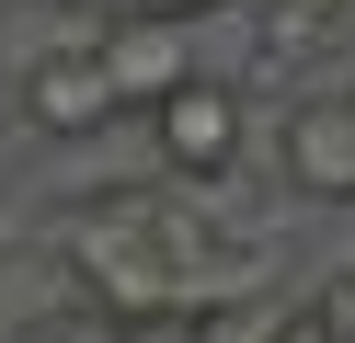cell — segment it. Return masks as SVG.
<instances>
[{"instance_id":"cell-2","label":"cell","mask_w":355,"mask_h":343,"mask_svg":"<svg viewBox=\"0 0 355 343\" xmlns=\"http://www.w3.org/2000/svg\"><path fill=\"white\" fill-rule=\"evenodd\" d=\"M12 91H24V126L35 137H103V126H126V91H115V69H103V35L35 58Z\"/></svg>"},{"instance_id":"cell-4","label":"cell","mask_w":355,"mask_h":343,"mask_svg":"<svg viewBox=\"0 0 355 343\" xmlns=\"http://www.w3.org/2000/svg\"><path fill=\"white\" fill-rule=\"evenodd\" d=\"M103 69H115V91H126V114H149V103H172V91L195 80V23L184 12H103Z\"/></svg>"},{"instance_id":"cell-1","label":"cell","mask_w":355,"mask_h":343,"mask_svg":"<svg viewBox=\"0 0 355 343\" xmlns=\"http://www.w3.org/2000/svg\"><path fill=\"white\" fill-rule=\"evenodd\" d=\"M241 149H252V103H241V80H218V69H195L172 103H149V160H161V183H230Z\"/></svg>"},{"instance_id":"cell-6","label":"cell","mask_w":355,"mask_h":343,"mask_svg":"<svg viewBox=\"0 0 355 343\" xmlns=\"http://www.w3.org/2000/svg\"><path fill=\"white\" fill-rule=\"evenodd\" d=\"M263 12H286V23H321V35H344V23H355V0H263Z\"/></svg>"},{"instance_id":"cell-3","label":"cell","mask_w":355,"mask_h":343,"mask_svg":"<svg viewBox=\"0 0 355 343\" xmlns=\"http://www.w3.org/2000/svg\"><path fill=\"white\" fill-rule=\"evenodd\" d=\"M275 160H286V183H298L309 206H355V91L344 80L298 91L286 126H275Z\"/></svg>"},{"instance_id":"cell-7","label":"cell","mask_w":355,"mask_h":343,"mask_svg":"<svg viewBox=\"0 0 355 343\" xmlns=\"http://www.w3.org/2000/svg\"><path fill=\"white\" fill-rule=\"evenodd\" d=\"M149 12H184V23H207V12H230V0H149Z\"/></svg>"},{"instance_id":"cell-5","label":"cell","mask_w":355,"mask_h":343,"mask_svg":"<svg viewBox=\"0 0 355 343\" xmlns=\"http://www.w3.org/2000/svg\"><path fill=\"white\" fill-rule=\"evenodd\" d=\"M24 343H149L126 309H103V297H69V309H35Z\"/></svg>"},{"instance_id":"cell-8","label":"cell","mask_w":355,"mask_h":343,"mask_svg":"<svg viewBox=\"0 0 355 343\" xmlns=\"http://www.w3.org/2000/svg\"><path fill=\"white\" fill-rule=\"evenodd\" d=\"M275 343H332V332H321V309H309V320H286V332H275Z\"/></svg>"}]
</instances>
